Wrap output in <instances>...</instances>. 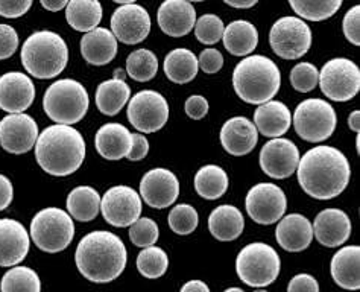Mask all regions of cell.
Here are the masks:
<instances>
[{
  "instance_id": "obj_1",
  "label": "cell",
  "mask_w": 360,
  "mask_h": 292,
  "mask_svg": "<svg viewBox=\"0 0 360 292\" xmlns=\"http://www.w3.org/2000/svg\"><path fill=\"white\" fill-rule=\"evenodd\" d=\"M297 174L301 189L309 196L331 200L347 189L352 169L338 148L321 145L300 157Z\"/></svg>"
},
{
  "instance_id": "obj_2",
  "label": "cell",
  "mask_w": 360,
  "mask_h": 292,
  "mask_svg": "<svg viewBox=\"0 0 360 292\" xmlns=\"http://www.w3.org/2000/svg\"><path fill=\"white\" fill-rule=\"evenodd\" d=\"M75 262L81 274L93 284H110L125 269L128 251L117 234L96 230L79 241Z\"/></svg>"
},
{
  "instance_id": "obj_3",
  "label": "cell",
  "mask_w": 360,
  "mask_h": 292,
  "mask_svg": "<svg viewBox=\"0 0 360 292\" xmlns=\"http://www.w3.org/2000/svg\"><path fill=\"white\" fill-rule=\"evenodd\" d=\"M34 148L37 163L53 177H68L77 172L87 153L82 134L68 125L44 128Z\"/></svg>"
},
{
  "instance_id": "obj_4",
  "label": "cell",
  "mask_w": 360,
  "mask_h": 292,
  "mask_svg": "<svg viewBox=\"0 0 360 292\" xmlns=\"http://www.w3.org/2000/svg\"><path fill=\"white\" fill-rule=\"evenodd\" d=\"M233 86L242 101L262 106L276 98L281 87V72L268 56L250 55L236 65Z\"/></svg>"
},
{
  "instance_id": "obj_5",
  "label": "cell",
  "mask_w": 360,
  "mask_h": 292,
  "mask_svg": "<svg viewBox=\"0 0 360 292\" xmlns=\"http://www.w3.org/2000/svg\"><path fill=\"white\" fill-rule=\"evenodd\" d=\"M25 70L39 80L58 77L69 61V48L61 35L52 31L34 32L22 46Z\"/></svg>"
},
{
  "instance_id": "obj_6",
  "label": "cell",
  "mask_w": 360,
  "mask_h": 292,
  "mask_svg": "<svg viewBox=\"0 0 360 292\" xmlns=\"http://www.w3.org/2000/svg\"><path fill=\"white\" fill-rule=\"evenodd\" d=\"M90 107L89 93L81 82L65 78L47 87L43 98V108L56 125L72 127L81 122Z\"/></svg>"
},
{
  "instance_id": "obj_7",
  "label": "cell",
  "mask_w": 360,
  "mask_h": 292,
  "mask_svg": "<svg viewBox=\"0 0 360 292\" xmlns=\"http://www.w3.org/2000/svg\"><path fill=\"white\" fill-rule=\"evenodd\" d=\"M281 269L278 253L263 242L248 243L236 259L239 279L252 288L268 286L277 280Z\"/></svg>"
},
{
  "instance_id": "obj_8",
  "label": "cell",
  "mask_w": 360,
  "mask_h": 292,
  "mask_svg": "<svg viewBox=\"0 0 360 292\" xmlns=\"http://www.w3.org/2000/svg\"><path fill=\"white\" fill-rule=\"evenodd\" d=\"M31 238L37 247L46 253H60L75 238L73 218L58 207H47L34 216Z\"/></svg>"
},
{
  "instance_id": "obj_9",
  "label": "cell",
  "mask_w": 360,
  "mask_h": 292,
  "mask_svg": "<svg viewBox=\"0 0 360 292\" xmlns=\"http://www.w3.org/2000/svg\"><path fill=\"white\" fill-rule=\"evenodd\" d=\"M338 116L335 108L324 99L310 98L298 103L293 113L297 134L310 144L324 142L335 133Z\"/></svg>"
},
{
  "instance_id": "obj_10",
  "label": "cell",
  "mask_w": 360,
  "mask_h": 292,
  "mask_svg": "<svg viewBox=\"0 0 360 292\" xmlns=\"http://www.w3.org/2000/svg\"><path fill=\"white\" fill-rule=\"evenodd\" d=\"M318 84L330 101H352L360 90V69L348 58H333L322 65Z\"/></svg>"
},
{
  "instance_id": "obj_11",
  "label": "cell",
  "mask_w": 360,
  "mask_h": 292,
  "mask_svg": "<svg viewBox=\"0 0 360 292\" xmlns=\"http://www.w3.org/2000/svg\"><path fill=\"white\" fill-rule=\"evenodd\" d=\"M269 44L280 58L300 60L310 49L311 31L298 17H281L271 27Z\"/></svg>"
},
{
  "instance_id": "obj_12",
  "label": "cell",
  "mask_w": 360,
  "mask_h": 292,
  "mask_svg": "<svg viewBox=\"0 0 360 292\" xmlns=\"http://www.w3.org/2000/svg\"><path fill=\"white\" fill-rule=\"evenodd\" d=\"M169 103L155 90H141L128 103V120L140 133L150 134L166 125Z\"/></svg>"
},
{
  "instance_id": "obj_13",
  "label": "cell",
  "mask_w": 360,
  "mask_h": 292,
  "mask_svg": "<svg viewBox=\"0 0 360 292\" xmlns=\"http://www.w3.org/2000/svg\"><path fill=\"white\" fill-rule=\"evenodd\" d=\"M246 212L250 218L262 225L280 221L288 209V200L280 186L274 183H259L246 193Z\"/></svg>"
},
{
  "instance_id": "obj_14",
  "label": "cell",
  "mask_w": 360,
  "mask_h": 292,
  "mask_svg": "<svg viewBox=\"0 0 360 292\" xmlns=\"http://www.w3.org/2000/svg\"><path fill=\"white\" fill-rule=\"evenodd\" d=\"M101 210L112 227H131L141 215V198L129 186H115L102 196Z\"/></svg>"
},
{
  "instance_id": "obj_15",
  "label": "cell",
  "mask_w": 360,
  "mask_h": 292,
  "mask_svg": "<svg viewBox=\"0 0 360 292\" xmlns=\"http://www.w3.org/2000/svg\"><path fill=\"white\" fill-rule=\"evenodd\" d=\"M300 163L298 146L289 139H272L260 151L262 171L274 180H284L297 172Z\"/></svg>"
},
{
  "instance_id": "obj_16",
  "label": "cell",
  "mask_w": 360,
  "mask_h": 292,
  "mask_svg": "<svg viewBox=\"0 0 360 292\" xmlns=\"http://www.w3.org/2000/svg\"><path fill=\"white\" fill-rule=\"evenodd\" d=\"M39 136V125L26 113L8 115L0 120V145L6 153L15 155L30 153Z\"/></svg>"
},
{
  "instance_id": "obj_17",
  "label": "cell",
  "mask_w": 360,
  "mask_h": 292,
  "mask_svg": "<svg viewBox=\"0 0 360 292\" xmlns=\"http://www.w3.org/2000/svg\"><path fill=\"white\" fill-rule=\"evenodd\" d=\"M111 32L125 44H139L150 32V15L137 4L120 5L111 17Z\"/></svg>"
},
{
  "instance_id": "obj_18",
  "label": "cell",
  "mask_w": 360,
  "mask_h": 292,
  "mask_svg": "<svg viewBox=\"0 0 360 292\" xmlns=\"http://www.w3.org/2000/svg\"><path fill=\"white\" fill-rule=\"evenodd\" d=\"M179 195V182L174 172L165 167L148 171L140 182V198L153 209L170 207Z\"/></svg>"
},
{
  "instance_id": "obj_19",
  "label": "cell",
  "mask_w": 360,
  "mask_h": 292,
  "mask_svg": "<svg viewBox=\"0 0 360 292\" xmlns=\"http://www.w3.org/2000/svg\"><path fill=\"white\" fill-rule=\"evenodd\" d=\"M35 86L27 75L8 72L0 77V110L9 115H20L32 106Z\"/></svg>"
},
{
  "instance_id": "obj_20",
  "label": "cell",
  "mask_w": 360,
  "mask_h": 292,
  "mask_svg": "<svg viewBox=\"0 0 360 292\" xmlns=\"http://www.w3.org/2000/svg\"><path fill=\"white\" fill-rule=\"evenodd\" d=\"M30 234L22 222L0 220V267H14L30 253Z\"/></svg>"
},
{
  "instance_id": "obj_21",
  "label": "cell",
  "mask_w": 360,
  "mask_h": 292,
  "mask_svg": "<svg viewBox=\"0 0 360 292\" xmlns=\"http://www.w3.org/2000/svg\"><path fill=\"white\" fill-rule=\"evenodd\" d=\"M311 229H314L316 241L328 248L340 247L352 236V221L340 209H326L319 212Z\"/></svg>"
},
{
  "instance_id": "obj_22",
  "label": "cell",
  "mask_w": 360,
  "mask_h": 292,
  "mask_svg": "<svg viewBox=\"0 0 360 292\" xmlns=\"http://www.w3.org/2000/svg\"><path fill=\"white\" fill-rule=\"evenodd\" d=\"M160 30L166 35L179 39L191 32L196 23L195 6L187 0H166L157 13Z\"/></svg>"
},
{
  "instance_id": "obj_23",
  "label": "cell",
  "mask_w": 360,
  "mask_h": 292,
  "mask_svg": "<svg viewBox=\"0 0 360 292\" xmlns=\"http://www.w3.org/2000/svg\"><path fill=\"white\" fill-rule=\"evenodd\" d=\"M259 142V131L254 122L243 116L229 119L221 129V144L234 157L250 154Z\"/></svg>"
},
{
  "instance_id": "obj_24",
  "label": "cell",
  "mask_w": 360,
  "mask_h": 292,
  "mask_svg": "<svg viewBox=\"0 0 360 292\" xmlns=\"http://www.w3.org/2000/svg\"><path fill=\"white\" fill-rule=\"evenodd\" d=\"M276 239L280 247L289 253L304 251L314 239L311 222L300 213L284 216L276 229Z\"/></svg>"
},
{
  "instance_id": "obj_25",
  "label": "cell",
  "mask_w": 360,
  "mask_h": 292,
  "mask_svg": "<svg viewBox=\"0 0 360 292\" xmlns=\"http://www.w3.org/2000/svg\"><path fill=\"white\" fill-rule=\"evenodd\" d=\"M94 146L98 154L105 160H120L129 155L132 148V133L122 124H105L102 125L96 137Z\"/></svg>"
},
{
  "instance_id": "obj_26",
  "label": "cell",
  "mask_w": 360,
  "mask_h": 292,
  "mask_svg": "<svg viewBox=\"0 0 360 292\" xmlns=\"http://www.w3.org/2000/svg\"><path fill=\"white\" fill-rule=\"evenodd\" d=\"M81 55L91 65H105L116 58L117 40L107 27H96L81 39Z\"/></svg>"
},
{
  "instance_id": "obj_27",
  "label": "cell",
  "mask_w": 360,
  "mask_h": 292,
  "mask_svg": "<svg viewBox=\"0 0 360 292\" xmlns=\"http://www.w3.org/2000/svg\"><path fill=\"white\" fill-rule=\"evenodd\" d=\"M255 128L264 137L278 139L286 134L292 125V113L280 101L262 103L254 113Z\"/></svg>"
},
{
  "instance_id": "obj_28",
  "label": "cell",
  "mask_w": 360,
  "mask_h": 292,
  "mask_svg": "<svg viewBox=\"0 0 360 292\" xmlns=\"http://www.w3.org/2000/svg\"><path fill=\"white\" fill-rule=\"evenodd\" d=\"M360 247L348 245L340 248L331 259L330 272L335 284L347 291L360 288Z\"/></svg>"
},
{
  "instance_id": "obj_29",
  "label": "cell",
  "mask_w": 360,
  "mask_h": 292,
  "mask_svg": "<svg viewBox=\"0 0 360 292\" xmlns=\"http://www.w3.org/2000/svg\"><path fill=\"white\" fill-rule=\"evenodd\" d=\"M245 229V220L242 212L231 204H224L208 216V230L213 238L221 242H230L238 239Z\"/></svg>"
},
{
  "instance_id": "obj_30",
  "label": "cell",
  "mask_w": 360,
  "mask_h": 292,
  "mask_svg": "<svg viewBox=\"0 0 360 292\" xmlns=\"http://www.w3.org/2000/svg\"><path fill=\"white\" fill-rule=\"evenodd\" d=\"M224 46L234 56H246L259 44V31L248 20H234L225 27Z\"/></svg>"
},
{
  "instance_id": "obj_31",
  "label": "cell",
  "mask_w": 360,
  "mask_h": 292,
  "mask_svg": "<svg viewBox=\"0 0 360 292\" xmlns=\"http://www.w3.org/2000/svg\"><path fill=\"white\" fill-rule=\"evenodd\" d=\"M102 5L98 0H72L65 6V18L75 31L90 32L102 20Z\"/></svg>"
},
{
  "instance_id": "obj_32",
  "label": "cell",
  "mask_w": 360,
  "mask_h": 292,
  "mask_svg": "<svg viewBox=\"0 0 360 292\" xmlns=\"http://www.w3.org/2000/svg\"><path fill=\"white\" fill-rule=\"evenodd\" d=\"M165 73L167 80L175 84H187L196 78L200 65L196 55L186 48L170 51L165 58Z\"/></svg>"
},
{
  "instance_id": "obj_33",
  "label": "cell",
  "mask_w": 360,
  "mask_h": 292,
  "mask_svg": "<svg viewBox=\"0 0 360 292\" xmlns=\"http://www.w3.org/2000/svg\"><path fill=\"white\" fill-rule=\"evenodd\" d=\"M101 195L90 186H78L68 196V212L73 220L89 222L101 210Z\"/></svg>"
},
{
  "instance_id": "obj_34",
  "label": "cell",
  "mask_w": 360,
  "mask_h": 292,
  "mask_svg": "<svg viewBox=\"0 0 360 292\" xmlns=\"http://www.w3.org/2000/svg\"><path fill=\"white\" fill-rule=\"evenodd\" d=\"M131 98V89L125 81L108 80L98 86L96 107L105 116H116Z\"/></svg>"
},
{
  "instance_id": "obj_35",
  "label": "cell",
  "mask_w": 360,
  "mask_h": 292,
  "mask_svg": "<svg viewBox=\"0 0 360 292\" xmlns=\"http://www.w3.org/2000/svg\"><path fill=\"white\" fill-rule=\"evenodd\" d=\"M195 191L205 200H217L229 189V175L221 166H202L195 175Z\"/></svg>"
},
{
  "instance_id": "obj_36",
  "label": "cell",
  "mask_w": 360,
  "mask_h": 292,
  "mask_svg": "<svg viewBox=\"0 0 360 292\" xmlns=\"http://www.w3.org/2000/svg\"><path fill=\"white\" fill-rule=\"evenodd\" d=\"M2 292H41L40 277L32 268L15 267L5 272L0 281Z\"/></svg>"
},
{
  "instance_id": "obj_37",
  "label": "cell",
  "mask_w": 360,
  "mask_h": 292,
  "mask_svg": "<svg viewBox=\"0 0 360 292\" xmlns=\"http://www.w3.org/2000/svg\"><path fill=\"white\" fill-rule=\"evenodd\" d=\"M158 72V60L149 49H137L127 58V75L137 81L146 82L155 78Z\"/></svg>"
},
{
  "instance_id": "obj_38",
  "label": "cell",
  "mask_w": 360,
  "mask_h": 292,
  "mask_svg": "<svg viewBox=\"0 0 360 292\" xmlns=\"http://www.w3.org/2000/svg\"><path fill=\"white\" fill-rule=\"evenodd\" d=\"M290 8L304 20L310 22H322L333 17L342 2L340 0H324V2H309V0H290ZM298 17V18H300Z\"/></svg>"
},
{
  "instance_id": "obj_39",
  "label": "cell",
  "mask_w": 360,
  "mask_h": 292,
  "mask_svg": "<svg viewBox=\"0 0 360 292\" xmlns=\"http://www.w3.org/2000/svg\"><path fill=\"white\" fill-rule=\"evenodd\" d=\"M169 258L160 247H148L137 256V269L146 279H158L166 274Z\"/></svg>"
},
{
  "instance_id": "obj_40",
  "label": "cell",
  "mask_w": 360,
  "mask_h": 292,
  "mask_svg": "<svg viewBox=\"0 0 360 292\" xmlns=\"http://www.w3.org/2000/svg\"><path fill=\"white\" fill-rule=\"evenodd\" d=\"M167 221L170 230L176 234H181V236H186V234H191L196 230L198 224H200V216H198V212L193 205L176 204L170 210Z\"/></svg>"
},
{
  "instance_id": "obj_41",
  "label": "cell",
  "mask_w": 360,
  "mask_h": 292,
  "mask_svg": "<svg viewBox=\"0 0 360 292\" xmlns=\"http://www.w3.org/2000/svg\"><path fill=\"white\" fill-rule=\"evenodd\" d=\"M225 25L216 14H204L195 23V35L202 44H216L222 39Z\"/></svg>"
},
{
  "instance_id": "obj_42",
  "label": "cell",
  "mask_w": 360,
  "mask_h": 292,
  "mask_svg": "<svg viewBox=\"0 0 360 292\" xmlns=\"http://www.w3.org/2000/svg\"><path fill=\"white\" fill-rule=\"evenodd\" d=\"M290 84L292 87L300 93H309L316 89L319 82V70L311 63H298L290 70Z\"/></svg>"
},
{
  "instance_id": "obj_43",
  "label": "cell",
  "mask_w": 360,
  "mask_h": 292,
  "mask_svg": "<svg viewBox=\"0 0 360 292\" xmlns=\"http://www.w3.org/2000/svg\"><path fill=\"white\" fill-rule=\"evenodd\" d=\"M160 230L154 220L150 218H139L129 227V239L136 247L148 248L158 241Z\"/></svg>"
},
{
  "instance_id": "obj_44",
  "label": "cell",
  "mask_w": 360,
  "mask_h": 292,
  "mask_svg": "<svg viewBox=\"0 0 360 292\" xmlns=\"http://www.w3.org/2000/svg\"><path fill=\"white\" fill-rule=\"evenodd\" d=\"M18 48V35L13 26L0 23V61L8 60Z\"/></svg>"
},
{
  "instance_id": "obj_45",
  "label": "cell",
  "mask_w": 360,
  "mask_h": 292,
  "mask_svg": "<svg viewBox=\"0 0 360 292\" xmlns=\"http://www.w3.org/2000/svg\"><path fill=\"white\" fill-rule=\"evenodd\" d=\"M342 31L345 39L354 44H360V6L356 5L352 9H348V13L344 17L342 22Z\"/></svg>"
},
{
  "instance_id": "obj_46",
  "label": "cell",
  "mask_w": 360,
  "mask_h": 292,
  "mask_svg": "<svg viewBox=\"0 0 360 292\" xmlns=\"http://www.w3.org/2000/svg\"><path fill=\"white\" fill-rule=\"evenodd\" d=\"M198 65L202 69V72L208 75H214L222 69L224 65V56L217 49H204L198 58Z\"/></svg>"
},
{
  "instance_id": "obj_47",
  "label": "cell",
  "mask_w": 360,
  "mask_h": 292,
  "mask_svg": "<svg viewBox=\"0 0 360 292\" xmlns=\"http://www.w3.org/2000/svg\"><path fill=\"white\" fill-rule=\"evenodd\" d=\"M31 6H32L31 0H17V2H11V0H0V15L6 18H18L30 11Z\"/></svg>"
},
{
  "instance_id": "obj_48",
  "label": "cell",
  "mask_w": 360,
  "mask_h": 292,
  "mask_svg": "<svg viewBox=\"0 0 360 292\" xmlns=\"http://www.w3.org/2000/svg\"><path fill=\"white\" fill-rule=\"evenodd\" d=\"M184 108H186V113L188 118L193 120H201L202 118L207 116L210 106H208V101L204 96L193 95L186 101Z\"/></svg>"
},
{
  "instance_id": "obj_49",
  "label": "cell",
  "mask_w": 360,
  "mask_h": 292,
  "mask_svg": "<svg viewBox=\"0 0 360 292\" xmlns=\"http://www.w3.org/2000/svg\"><path fill=\"white\" fill-rule=\"evenodd\" d=\"M288 292H319V284L314 276L297 274L289 281Z\"/></svg>"
},
{
  "instance_id": "obj_50",
  "label": "cell",
  "mask_w": 360,
  "mask_h": 292,
  "mask_svg": "<svg viewBox=\"0 0 360 292\" xmlns=\"http://www.w3.org/2000/svg\"><path fill=\"white\" fill-rule=\"evenodd\" d=\"M148 153H149L148 139L143 134H139V133L132 134V148L127 158L131 160V162H140V160H143L148 155Z\"/></svg>"
},
{
  "instance_id": "obj_51",
  "label": "cell",
  "mask_w": 360,
  "mask_h": 292,
  "mask_svg": "<svg viewBox=\"0 0 360 292\" xmlns=\"http://www.w3.org/2000/svg\"><path fill=\"white\" fill-rule=\"evenodd\" d=\"M14 200V187L9 178L0 174V212L8 209Z\"/></svg>"
},
{
  "instance_id": "obj_52",
  "label": "cell",
  "mask_w": 360,
  "mask_h": 292,
  "mask_svg": "<svg viewBox=\"0 0 360 292\" xmlns=\"http://www.w3.org/2000/svg\"><path fill=\"white\" fill-rule=\"evenodd\" d=\"M179 292H210V288L202 280H191L183 285Z\"/></svg>"
},
{
  "instance_id": "obj_53",
  "label": "cell",
  "mask_w": 360,
  "mask_h": 292,
  "mask_svg": "<svg viewBox=\"0 0 360 292\" xmlns=\"http://www.w3.org/2000/svg\"><path fill=\"white\" fill-rule=\"evenodd\" d=\"M68 4H69L68 0H49V2H47V0H43L41 6L44 9H47V11L56 13V11H61V9H64L65 6H68Z\"/></svg>"
},
{
  "instance_id": "obj_54",
  "label": "cell",
  "mask_w": 360,
  "mask_h": 292,
  "mask_svg": "<svg viewBox=\"0 0 360 292\" xmlns=\"http://www.w3.org/2000/svg\"><path fill=\"white\" fill-rule=\"evenodd\" d=\"M348 127H349V129L354 131L356 134H359V131H360V111L356 110L348 116Z\"/></svg>"
},
{
  "instance_id": "obj_55",
  "label": "cell",
  "mask_w": 360,
  "mask_h": 292,
  "mask_svg": "<svg viewBox=\"0 0 360 292\" xmlns=\"http://www.w3.org/2000/svg\"><path fill=\"white\" fill-rule=\"evenodd\" d=\"M225 5H229L231 8H238V9H248L257 5V0H248V2H234V0H225Z\"/></svg>"
},
{
  "instance_id": "obj_56",
  "label": "cell",
  "mask_w": 360,
  "mask_h": 292,
  "mask_svg": "<svg viewBox=\"0 0 360 292\" xmlns=\"http://www.w3.org/2000/svg\"><path fill=\"white\" fill-rule=\"evenodd\" d=\"M125 78H127V72L125 70H123V69H116L115 70V78H112V80L125 81Z\"/></svg>"
},
{
  "instance_id": "obj_57",
  "label": "cell",
  "mask_w": 360,
  "mask_h": 292,
  "mask_svg": "<svg viewBox=\"0 0 360 292\" xmlns=\"http://www.w3.org/2000/svg\"><path fill=\"white\" fill-rule=\"evenodd\" d=\"M224 292H245V291L240 289V288H229V289H225Z\"/></svg>"
},
{
  "instance_id": "obj_58",
  "label": "cell",
  "mask_w": 360,
  "mask_h": 292,
  "mask_svg": "<svg viewBox=\"0 0 360 292\" xmlns=\"http://www.w3.org/2000/svg\"><path fill=\"white\" fill-rule=\"evenodd\" d=\"M356 149H357V153H360V140H359V134H357V139H356Z\"/></svg>"
},
{
  "instance_id": "obj_59",
  "label": "cell",
  "mask_w": 360,
  "mask_h": 292,
  "mask_svg": "<svg viewBox=\"0 0 360 292\" xmlns=\"http://www.w3.org/2000/svg\"><path fill=\"white\" fill-rule=\"evenodd\" d=\"M254 292H268V291H264V289H259V291H254Z\"/></svg>"
}]
</instances>
